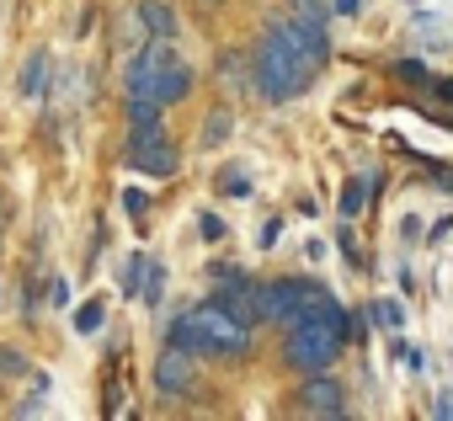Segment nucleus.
Wrapping results in <instances>:
<instances>
[{
	"label": "nucleus",
	"mask_w": 453,
	"mask_h": 421,
	"mask_svg": "<svg viewBox=\"0 0 453 421\" xmlns=\"http://www.w3.org/2000/svg\"><path fill=\"white\" fill-rule=\"evenodd\" d=\"M315 70H320V65H315L294 38H288L283 17H278V22H267L262 43H257V54H251V80H257V91H262L267 102H294L299 91H310Z\"/></svg>",
	"instance_id": "1"
},
{
	"label": "nucleus",
	"mask_w": 453,
	"mask_h": 421,
	"mask_svg": "<svg viewBox=\"0 0 453 421\" xmlns=\"http://www.w3.org/2000/svg\"><path fill=\"white\" fill-rule=\"evenodd\" d=\"M171 347H181L187 357H246L251 352V325H241L224 310H187L171 320Z\"/></svg>",
	"instance_id": "2"
},
{
	"label": "nucleus",
	"mask_w": 453,
	"mask_h": 421,
	"mask_svg": "<svg viewBox=\"0 0 453 421\" xmlns=\"http://www.w3.org/2000/svg\"><path fill=\"white\" fill-rule=\"evenodd\" d=\"M283 357L299 373H326L342 357V325H331V320H294Z\"/></svg>",
	"instance_id": "3"
},
{
	"label": "nucleus",
	"mask_w": 453,
	"mask_h": 421,
	"mask_svg": "<svg viewBox=\"0 0 453 421\" xmlns=\"http://www.w3.org/2000/svg\"><path fill=\"white\" fill-rule=\"evenodd\" d=\"M213 310H224V315H235L241 325H257V320H267V288L262 283H251V278H224L219 288H213V299H208Z\"/></svg>",
	"instance_id": "4"
},
{
	"label": "nucleus",
	"mask_w": 453,
	"mask_h": 421,
	"mask_svg": "<svg viewBox=\"0 0 453 421\" xmlns=\"http://www.w3.org/2000/svg\"><path fill=\"white\" fill-rule=\"evenodd\" d=\"M320 304H326V294L315 283H278V288H267V320H283V325L310 320Z\"/></svg>",
	"instance_id": "5"
},
{
	"label": "nucleus",
	"mask_w": 453,
	"mask_h": 421,
	"mask_svg": "<svg viewBox=\"0 0 453 421\" xmlns=\"http://www.w3.org/2000/svg\"><path fill=\"white\" fill-rule=\"evenodd\" d=\"M128 165L144 171V176H171L181 165V155H176V144L160 128H139L134 134V149H128Z\"/></svg>",
	"instance_id": "6"
},
{
	"label": "nucleus",
	"mask_w": 453,
	"mask_h": 421,
	"mask_svg": "<svg viewBox=\"0 0 453 421\" xmlns=\"http://www.w3.org/2000/svg\"><path fill=\"white\" fill-rule=\"evenodd\" d=\"M192 379H197V373H192V357H187L181 347H171V352L155 363V389H160V394H171V400L192 394Z\"/></svg>",
	"instance_id": "7"
},
{
	"label": "nucleus",
	"mask_w": 453,
	"mask_h": 421,
	"mask_svg": "<svg viewBox=\"0 0 453 421\" xmlns=\"http://www.w3.org/2000/svg\"><path fill=\"white\" fill-rule=\"evenodd\" d=\"M342 400H347L342 384L326 379V373H310V384L299 389V410H310V416H342V410H347Z\"/></svg>",
	"instance_id": "8"
},
{
	"label": "nucleus",
	"mask_w": 453,
	"mask_h": 421,
	"mask_svg": "<svg viewBox=\"0 0 453 421\" xmlns=\"http://www.w3.org/2000/svg\"><path fill=\"white\" fill-rule=\"evenodd\" d=\"M139 27H144V38H171L176 33V11L165 6V0H139Z\"/></svg>",
	"instance_id": "9"
},
{
	"label": "nucleus",
	"mask_w": 453,
	"mask_h": 421,
	"mask_svg": "<svg viewBox=\"0 0 453 421\" xmlns=\"http://www.w3.org/2000/svg\"><path fill=\"white\" fill-rule=\"evenodd\" d=\"M187 91H192V70H187V65L176 59V65H171V70L160 75V86H155V102H165V107H171V102H181Z\"/></svg>",
	"instance_id": "10"
},
{
	"label": "nucleus",
	"mask_w": 453,
	"mask_h": 421,
	"mask_svg": "<svg viewBox=\"0 0 453 421\" xmlns=\"http://www.w3.org/2000/svg\"><path fill=\"white\" fill-rule=\"evenodd\" d=\"M43 80H49V54H33L17 86H22V96H27V102H38V96H43Z\"/></svg>",
	"instance_id": "11"
},
{
	"label": "nucleus",
	"mask_w": 453,
	"mask_h": 421,
	"mask_svg": "<svg viewBox=\"0 0 453 421\" xmlns=\"http://www.w3.org/2000/svg\"><path fill=\"white\" fill-rule=\"evenodd\" d=\"M160 107H165V102H155V96H134V102H128L134 134H139V128H160Z\"/></svg>",
	"instance_id": "12"
},
{
	"label": "nucleus",
	"mask_w": 453,
	"mask_h": 421,
	"mask_svg": "<svg viewBox=\"0 0 453 421\" xmlns=\"http://www.w3.org/2000/svg\"><path fill=\"white\" fill-rule=\"evenodd\" d=\"M219 192H224V197H251V176H246V171H224V176H219Z\"/></svg>",
	"instance_id": "13"
},
{
	"label": "nucleus",
	"mask_w": 453,
	"mask_h": 421,
	"mask_svg": "<svg viewBox=\"0 0 453 421\" xmlns=\"http://www.w3.org/2000/svg\"><path fill=\"white\" fill-rule=\"evenodd\" d=\"M373 320H379V325H389V331H395V325H400V320H405V315H400V304H395V299H379V304H373Z\"/></svg>",
	"instance_id": "14"
},
{
	"label": "nucleus",
	"mask_w": 453,
	"mask_h": 421,
	"mask_svg": "<svg viewBox=\"0 0 453 421\" xmlns=\"http://www.w3.org/2000/svg\"><path fill=\"white\" fill-rule=\"evenodd\" d=\"M363 203H368V187H363V181H352V187L342 192V214H357Z\"/></svg>",
	"instance_id": "15"
},
{
	"label": "nucleus",
	"mask_w": 453,
	"mask_h": 421,
	"mask_svg": "<svg viewBox=\"0 0 453 421\" xmlns=\"http://www.w3.org/2000/svg\"><path fill=\"white\" fill-rule=\"evenodd\" d=\"M102 325V304H86L81 315H75V331H96Z\"/></svg>",
	"instance_id": "16"
},
{
	"label": "nucleus",
	"mask_w": 453,
	"mask_h": 421,
	"mask_svg": "<svg viewBox=\"0 0 453 421\" xmlns=\"http://www.w3.org/2000/svg\"><path fill=\"white\" fill-rule=\"evenodd\" d=\"M197 230H203V241H224V225H219L213 214H203V219H197Z\"/></svg>",
	"instance_id": "17"
},
{
	"label": "nucleus",
	"mask_w": 453,
	"mask_h": 421,
	"mask_svg": "<svg viewBox=\"0 0 453 421\" xmlns=\"http://www.w3.org/2000/svg\"><path fill=\"white\" fill-rule=\"evenodd\" d=\"M0 368H6V373H27V363L17 352H0Z\"/></svg>",
	"instance_id": "18"
},
{
	"label": "nucleus",
	"mask_w": 453,
	"mask_h": 421,
	"mask_svg": "<svg viewBox=\"0 0 453 421\" xmlns=\"http://www.w3.org/2000/svg\"><path fill=\"white\" fill-rule=\"evenodd\" d=\"M395 357H400V363H405V368H421V352H416V347H400V352H395Z\"/></svg>",
	"instance_id": "19"
},
{
	"label": "nucleus",
	"mask_w": 453,
	"mask_h": 421,
	"mask_svg": "<svg viewBox=\"0 0 453 421\" xmlns=\"http://www.w3.org/2000/svg\"><path fill=\"white\" fill-rule=\"evenodd\" d=\"M437 416H453V394H442V405H437Z\"/></svg>",
	"instance_id": "20"
}]
</instances>
